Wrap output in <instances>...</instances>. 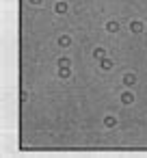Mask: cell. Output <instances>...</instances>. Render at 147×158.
Here are the masks:
<instances>
[{
  "mask_svg": "<svg viewBox=\"0 0 147 158\" xmlns=\"http://www.w3.org/2000/svg\"><path fill=\"white\" fill-rule=\"evenodd\" d=\"M123 82H126L128 87H132V84L136 82V74H126L123 76Z\"/></svg>",
  "mask_w": 147,
  "mask_h": 158,
  "instance_id": "obj_1",
  "label": "cell"
},
{
  "mask_svg": "<svg viewBox=\"0 0 147 158\" xmlns=\"http://www.w3.org/2000/svg\"><path fill=\"white\" fill-rule=\"evenodd\" d=\"M59 46L61 48H69L71 46V39H69L67 35H63V37H59Z\"/></svg>",
  "mask_w": 147,
  "mask_h": 158,
  "instance_id": "obj_2",
  "label": "cell"
},
{
  "mask_svg": "<svg viewBox=\"0 0 147 158\" xmlns=\"http://www.w3.org/2000/svg\"><path fill=\"white\" fill-rule=\"evenodd\" d=\"M100 65H102V69H106V72H108V69H113V61H110V59H106V56H104V59L102 61H100Z\"/></svg>",
  "mask_w": 147,
  "mask_h": 158,
  "instance_id": "obj_3",
  "label": "cell"
},
{
  "mask_svg": "<svg viewBox=\"0 0 147 158\" xmlns=\"http://www.w3.org/2000/svg\"><path fill=\"white\" fill-rule=\"evenodd\" d=\"M121 102L123 104H132L134 102V95L130 93V91H126V93H121Z\"/></svg>",
  "mask_w": 147,
  "mask_h": 158,
  "instance_id": "obj_4",
  "label": "cell"
},
{
  "mask_svg": "<svg viewBox=\"0 0 147 158\" xmlns=\"http://www.w3.org/2000/svg\"><path fill=\"white\" fill-rule=\"evenodd\" d=\"M104 126H106V128H115V126H117V119H115L113 115H108V117L104 119Z\"/></svg>",
  "mask_w": 147,
  "mask_h": 158,
  "instance_id": "obj_5",
  "label": "cell"
},
{
  "mask_svg": "<svg viewBox=\"0 0 147 158\" xmlns=\"http://www.w3.org/2000/svg\"><path fill=\"white\" fill-rule=\"evenodd\" d=\"M93 56H95L98 61H102L104 56H106V50H104V48H95V50H93Z\"/></svg>",
  "mask_w": 147,
  "mask_h": 158,
  "instance_id": "obj_6",
  "label": "cell"
},
{
  "mask_svg": "<svg viewBox=\"0 0 147 158\" xmlns=\"http://www.w3.org/2000/svg\"><path fill=\"white\" fill-rule=\"evenodd\" d=\"M130 30H132V33H143V24L141 22H132V24H130Z\"/></svg>",
  "mask_w": 147,
  "mask_h": 158,
  "instance_id": "obj_7",
  "label": "cell"
},
{
  "mask_svg": "<svg viewBox=\"0 0 147 158\" xmlns=\"http://www.w3.org/2000/svg\"><path fill=\"white\" fill-rule=\"evenodd\" d=\"M106 30H108V33H117V30H119V24H117V22H108Z\"/></svg>",
  "mask_w": 147,
  "mask_h": 158,
  "instance_id": "obj_8",
  "label": "cell"
},
{
  "mask_svg": "<svg viewBox=\"0 0 147 158\" xmlns=\"http://www.w3.org/2000/svg\"><path fill=\"white\" fill-rule=\"evenodd\" d=\"M54 11H56V13H65V11H67V5H65V2H56Z\"/></svg>",
  "mask_w": 147,
  "mask_h": 158,
  "instance_id": "obj_9",
  "label": "cell"
},
{
  "mask_svg": "<svg viewBox=\"0 0 147 158\" xmlns=\"http://www.w3.org/2000/svg\"><path fill=\"white\" fill-rule=\"evenodd\" d=\"M69 74H71V72H69V67H61V69H59V78H69Z\"/></svg>",
  "mask_w": 147,
  "mask_h": 158,
  "instance_id": "obj_10",
  "label": "cell"
},
{
  "mask_svg": "<svg viewBox=\"0 0 147 158\" xmlns=\"http://www.w3.org/2000/svg\"><path fill=\"white\" fill-rule=\"evenodd\" d=\"M59 67H69V59H59Z\"/></svg>",
  "mask_w": 147,
  "mask_h": 158,
  "instance_id": "obj_11",
  "label": "cell"
},
{
  "mask_svg": "<svg viewBox=\"0 0 147 158\" xmlns=\"http://www.w3.org/2000/svg\"><path fill=\"white\" fill-rule=\"evenodd\" d=\"M28 2H30V5H39L41 0H28Z\"/></svg>",
  "mask_w": 147,
  "mask_h": 158,
  "instance_id": "obj_12",
  "label": "cell"
}]
</instances>
